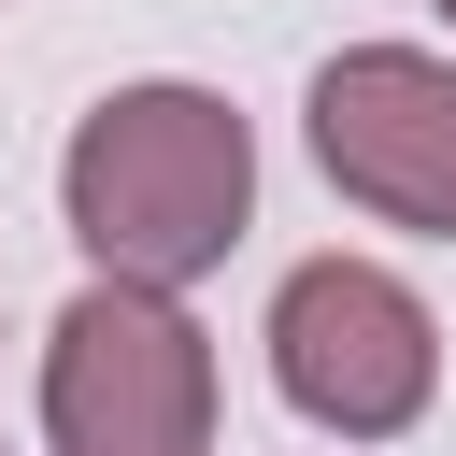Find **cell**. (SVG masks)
<instances>
[{"instance_id": "6da1fadb", "label": "cell", "mask_w": 456, "mask_h": 456, "mask_svg": "<svg viewBox=\"0 0 456 456\" xmlns=\"http://www.w3.org/2000/svg\"><path fill=\"white\" fill-rule=\"evenodd\" d=\"M57 214H71V242H86L100 285L185 299L256 228V128L214 86H171V71L157 86H114L71 128V157H57Z\"/></svg>"}, {"instance_id": "277c9868", "label": "cell", "mask_w": 456, "mask_h": 456, "mask_svg": "<svg viewBox=\"0 0 456 456\" xmlns=\"http://www.w3.org/2000/svg\"><path fill=\"white\" fill-rule=\"evenodd\" d=\"M299 128H314V171L356 214L456 242V57H428V43H342L314 71Z\"/></svg>"}, {"instance_id": "7a4b0ae2", "label": "cell", "mask_w": 456, "mask_h": 456, "mask_svg": "<svg viewBox=\"0 0 456 456\" xmlns=\"http://www.w3.org/2000/svg\"><path fill=\"white\" fill-rule=\"evenodd\" d=\"M271 385L328 442H399L442 399V314L385 256H299L271 285Z\"/></svg>"}, {"instance_id": "5b68a950", "label": "cell", "mask_w": 456, "mask_h": 456, "mask_svg": "<svg viewBox=\"0 0 456 456\" xmlns=\"http://www.w3.org/2000/svg\"><path fill=\"white\" fill-rule=\"evenodd\" d=\"M442 14H456V0H442Z\"/></svg>"}, {"instance_id": "3957f363", "label": "cell", "mask_w": 456, "mask_h": 456, "mask_svg": "<svg viewBox=\"0 0 456 456\" xmlns=\"http://www.w3.org/2000/svg\"><path fill=\"white\" fill-rule=\"evenodd\" d=\"M43 456H214V342L157 285H86L43 328Z\"/></svg>"}]
</instances>
